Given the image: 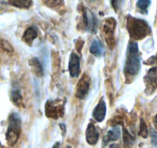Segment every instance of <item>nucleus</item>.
Here are the masks:
<instances>
[{
    "label": "nucleus",
    "instance_id": "f257e3e1",
    "mask_svg": "<svg viewBox=\"0 0 157 148\" xmlns=\"http://www.w3.org/2000/svg\"><path fill=\"white\" fill-rule=\"evenodd\" d=\"M140 69V60L139 56V48L137 43L130 42L127 51L124 71L130 76H136Z\"/></svg>",
    "mask_w": 157,
    "mask_h": 148
},
{
    "label": "nucleus",
    "instance_id": "f03ea898",
    "mask_svg": "<svg viewBox=\"0 0 157 148\" xmlns=\"http://www.w3.org/2000/svg\"><path fill=\"white\" fill-rule=\"evenodd\" d=\"M127 28L131 38L138 40L144 39L151 32L150 26L145 20L130 15L127 18Z\"/></svg>",
    "mask_w": 157,
    "mask_h": 148
},
{
    "label": "nucleus",
    "instance_id": "7ed1b4c3",
    "mask_svg": "<svg viewBox=\"0 0 157 148\" xmlns=\"http://www.w3.org/2000/svg\"><path fill=\"white\" fill-rule=\"evenodd\" d=\"M21 131V121L19 115L16 113H12L9 117V125L6 137L7 143L13 146L18 140Z\"/></svg>",
    "mask_w": 157,
    "mask_h": 148
},
{
    "label": "nucleus",
    "instance_id": "20e7f679",
    "mask_svg": "<svg viewBox=\"0 0 157 148\" xmlns=\"http://www.w3.org/2000/svg\"><path fill=\"white\" fill-rule=\"evenodd\" d=\"M64 103L60 99L49 100L45 103V115L48 118L57 119L63 117L64 113Z\"/></svg>",
    "mask_w": 157,
    "mask_h": 148
},
{
    "label": "nucleus",
    "instance_id": "39448f33",
    "mask_svg": "<svg viewBox=\"0 0 157 148\" xmlns=\"http://www.w3.org/2000/svg\"><path fill=\"white\" fill-rule=\"evenodd\" d=\"M116 20L113 18H107L104 21V26H103V31H104V35H105V39L107 41V45L111 49L116 45L115 41L114 32L116 29Z\"/></svg>",
    "mask_w": 157,
    "mask_h": 148
},
{
    "label": "nucleus",
    "instance_id": "423d86ee",
    "mask_svg": "<svg viewBox=\"0 0 157 148\" xmlns=\"http://www.w3.org/2000/svg\"><path fill=\"white\" fill-rule=\"evenodd\" d=\"M84 24L85 29L90 33H96L98 30V20L93 12L87 9H84Z\"/></svg>",
    "mask_w": 157,
    "mask_h": 148
},
{
    "label": "nucleus",
    "instance_id": "0eeeda50",
    "mask_svg": "<svg viewBox=\"0 0 157 148\" xmlns=\"http://www.w3.org/2000/svg\"><path fill=\"white\" fill-rule=\"evenodd\" d=\"M90 79L87 74H84L78 85H77L76 93L75 97L80 100H84L88 94L89 90H90Z\"/></svg>",
    "mask_w": 157,
    "mask_h": 148
},
{
    "label": "nucleus",
    "instance_id": "6e6552de",
    "mask_svg": "<svg viewBox=\"0 0 157 148\" xmlns=\"http://www.w3.org/2000/svg\"><path fill=\"white\" fill-rule=\"evenodd\" d=\"M68 69L71 77H78L80 74V58L75 52H72L70 56Z\"/></svg>",
    "mask_w": 157,
    "mask_h": 148
},
{
    "label": "nucleus",
    "instance_id": "1a4fd4ad",
    "mask_svg": "<svg viewBox=\"0 0 157 148\" xmlns=\"http://www.w3.org/2000/svg\"><path fill=\"white\" fill-rule=\"evenodd\" d=\"M106 112H107V106H106L105 101L104 100V98H101L99 103L94 109L92 117L98 122H102L106 117Z\"/></svg>",
    "mask_w": 157,
    "mask_h": 148
},
{
    "label": "nucleus",
    "instance_id": "9d476101",
    "mask_svg": "<svg viewBox=\"0 0 157 148\" xmlns=\"http://www.w3.org/2000/svg\"><path fill=\"white\" fill-rule=\"evenodd\" d=\"M100 134L97 128L92 123H90L86 130V140L88 144L94 145L99 140Z\"/></svg>",
    "mask_w": 157,
    "mask_h": 148
},
{
    "label": "nucleus",
    "instance_id": "9b49d317",
    "mask_svg": "<svg viewBox=\"0 0 157 148\" xmlns=\"http://www.w3.org/2000/svg\"><path fill=\"white\" fill-rule=\"evenodd\" d=\"M121 136V127L119 126H116L113 129L107 131L106 135L104 137V143L107 144L108 142L116 141L119 139Z\"/></svg>",
    "mask_w": 157,
    "mask_h": 148
},
{
    "label": "nucleus",
    "instance_id": "f8f14e48",
    "mask_svg": "<svg viewBox=\"0 0 157 148\" xmlns=\"http://www.w3.org/2000/svg\"><path fill=\"white\" fill-rule=\"evenodd\" d=\"M145 81L148 87H153V90L157 87V69L152 68L149 70L147 76L145 77Z\"/></svg>",
    "mask_w": 157,
    "mask_h": 148
},
{
    "label": "nucleus",
    "instance_id": "ddd939ff",
    "mask_svg": "<svg viewBox=\"0 0 157 148\" xmlns=\"http://www.w3.org/2000/svg\"><path fill=\"white\" fill-rule=\"evenodd\" d=\"M38 35V32L35 28L34 27H29L25 31L24 34L22 35V40L28 45H31L33 43L34 40Z\"/></svg>",
    "mask_w": 157,
    "mask_h": 148
},
{
    "label": "nucleus",
    "instance_id": "4468645a",
    "mask_svg": "<svg viewBox=\"0 0 157 148\" xmlns=\"http://www.w3.org/2000/svg\"><path fill=\"white\" fill-rule=\"evenodd\" d=\"M29 65L32 67V71L37 76H43V68L41 62L39 61L38 58L33 57L29 61Z\"/></svg>",
    "mask_w": 157,
    "mask_h": 148
},
{
    "label": "nucleus",
    "instance_id": "2eb2a0df",
    "mask_svg": "<svg viewBox=\"0 0 157 148\" xmlns=\"http://www.w3.org/2000/svg\"><path fill=\"white\" fill-rule=\"evenodd\" d=\"M90 53L94 55L95 56H101L104 52V48H103L101 43L98 39L93 40L90 47Z\"/></svg>",
    "mask_w": 157,
    "mask_h": 148
},
{
    "label": "nucleus",
    "instance_id": "dca6fc26",
    "mask_svg": "<svg viewBox=\"0 0 157 148\" xmlns=\"http://www.w3.org/2000/svg\"><path fill=\"white\" fill-rule=\"evenodd\" d=\"M123 138H124V145L125 148H130L134 143V137L127 129L123 130Z\"/></svg>",
    "mask_w": 157,
    "mask_h": 148
},
{
    "label": "nucleus",
    "instance_id": "f3484780",
    "mask_svg": "<svg viewBox=\"0 0 157 148\" xmlns=\"http://www.w3.org/2000/svg\"><path fill=\"white\" fill-rule=\"evenodd\" d=\"M9 3L15 7L27 9L32 6V0H9Z\"/></svg>",
    "mask_w": 157,
    "mask_h": 148
},
{
    "label": "nucleus",
    "instance_id": "a211bd4d",
    "mask_svg": "<svg viewBox=\"0 0 157 148\" xmlns=\"http://www.w3.org/2000/svg\"><path fill=\"white\" fill-rule=\"evenodd\" d=\"M11 100L12 103L18 106H21L23 105V99L21 95V92L18 89H13L11 92Z\"/></svg>",
    "mask_w": 157,
    "mask_h": 148
},
{
    "label": "nucleus",
    "instance_id": "6ab92c4d",
    "mask_svg": "<svg viewBox=\"0 0 157 148\" xmlns=\"http://www.w3.org/2000/svg\"><path fill=\"white\" fill-rule=\"evenodd\" d=\"M150 0H138L136 2V6L142 11L144 13H147V9L150 6ZM142 12V13H143Z\"/></svg>",
    "mask_w": 157,
    "mask_h": 148
},
{
    "label": "nucleus",
    "instance_id": "aec40b11",
    "mask_svg": "<svg viewBox=\"0 0 157 148\" xmlns=\"http://www.w3.org/2000/svg\"><path fill=\"white\" fill-rule=\"evenodd\" d=\"M139 134L144 138H147L149 136V130L147 128L146 122L144 121V119L140 120V132Z\"/></svg>",
    "mask_w": 157,
    "mask_h": 148
},
{
    "label": "nucleus",
    "instance_id": "412c9836",
    "mask_svg": "<svg viewBox=\"0 0 157 148\" xmlns=\"http://www.w3.org/2000/svg\"><path fill=\"white\" fill-rule=\"evenodd\" d=\"M62 1L63 0H43V2H44L47 6H50V7L59 6V5H61Z\"/></svg>",
    "mask_w": 157,
    "mask_h": 148
},
{
    "label": "nucleus",
    "instance_id": "4be33fe9",
    "mask_svg": "<svg viewBox=\"0 0 157 148\" xmlns=\"http://www.w3.org/2000/svg\"><path fill=\"white\" fill-rule=\"evenodd\" d=\"M1 45L4 49L9 51V52H12V47L11 46V45L9 44V43H7L6 41H2Z\"/></svg>",
    "mask_w": 157,
    "mask_h": 148
},
{
    "label": "nucleus",
    "instance_id": "5701e85b",
    "mask_svg": "<svg viewBox=\"0 0 157 148\" xmlns=\"http://www.w3.org/2000/svg\"><path fill=\"white\" fill-rule=\"evenodd\" d=\"M121 1H122V0H112V5H113V9L116 11H117L118 9L121 7Z\"/></svg>",
    "mask_w": 157,
    "mask_h": 148
},
{
    "label": "nucleus",
    "instance_id": "b1692460",
    "mask_svg": "<svg viewBox=\"0 0 157 148\" xmlns=\"http://www.w3.org/2000/svg\"><path fill=\"white\" fill-rule=\"evenodd\" d=\"M59 126L61 128V130L63 131V134H64V133L66 132V126L64 123H60Z\"/></svg>",
    "mask_w": 157,
    "mask_h": 148
},
{
    "label": "nucleus",
    "instance_id": "393cba45",
    "mask_svg": "<svg viewBox=\"0 0 157 148\" xmlns=\"http://www.w3.org/2000/svg\"><path fill=\"white\" fill-rule=\"evenodd\" d=\"M60 146H61V143L60 142H56L54 144V146H52V148H60Z\"/></svg>",
    "mask_w": 157,
    "mask_h": 148
},
{
    "label": "nucleus",
    "instance_id": "a878e982",
    "mask_svg": "<svg viewBox=\"0 0 157 148\" xmlns=\"http://www.w3.org/2000/svg\"><path fill=\"white\" fill-rule=\"evenodd\" d=\"M109 148H121V146L118 144H116V143H113V144L109 146Z\"/></svg>",
    "mask_w": 157,
    "mask_h": 148
},
{
    "label": "nucleus",
    "instance_id": "bb28decb",
    "mask_svg": "<svg viewBox=\"0 0 157 148\" xmlns=\"http://www.w3.org/2000/svg\"><path fill=\"white\" fill-rule=\"evenodd\" d=\"M153 123H154L155 127H156V129L157 130V114L155 116L154 119H153Z\"/></svg>",
    "mask_w": 157,
    "mask_h": 148
},
{
    "label": "nucleus",
    "instance_id": "cd10ccee",
    "mask_svg": "<svg viewBox=\"0 0 157 148\" xmlns=\"http://www.w3.org/2000/svg\"><path fill=\"white\" fill-rule=\"evenodd\" d=\"M64 148H71V146H66Z\"/></svg>",
    "mask_w": 157,
    "mask_h": 148
},
{
    "label": "nucleus",
    "instance_id": "c85d7f7f",
    "mask_svg": "<svg viewBox=\"0 0 157 148\" xmlns=\"http://www.w3.org/2000/svg\"><path fill=\"white\" fill-rule=\"evenodd\" d=\"M87 1H89V2H93V1H95V0H87Z\"/></svg>",
    "mask_w": 157,
    "mask_h": 148
},
{
    "label": "nucleus",
    "instance_id": "c756f323",
    "mask_svg": "<svg viewBox=\"0 0 157 148\" xmlns=\"http://www.w3.org/2000/svg\"><path fill=\"white\" fill-rule=\"evenodd\" d=\"M155 59H156V62L157 63V56H156V57H155Z\"/></svg>",
    "mask_w": 157,
    "mask_h": 148
}]
</instances>
